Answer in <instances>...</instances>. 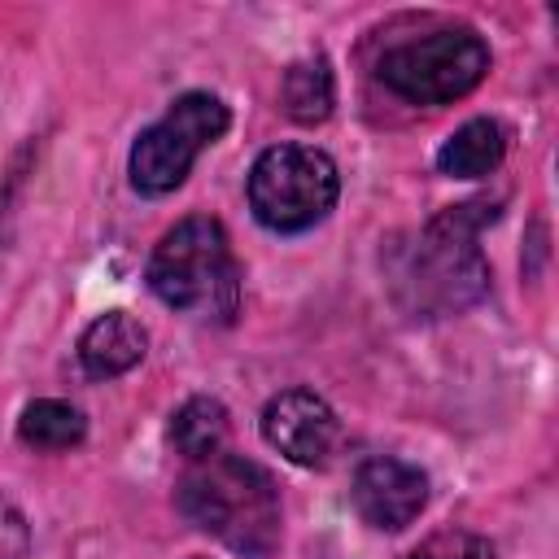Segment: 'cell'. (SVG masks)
I'll return each instance as SVG.
<instances>
[{"label":"cell","instance_id":"6da1fadb","mask_svg":"<svg viewBox=\"0 0 559 559\" xmlns=\"http://www.w3.org/2000/svg\"><path fill=\"white\" fill-rule=\"evenodd\" d=\"M498 210L489 201H467V205H450L445 214H437L411 245L393 249V271L389 284L397 293V301L419 314V319H437V314H454L463 306H472L485 284H489V266L480 258V227L493 218Z\"/></svg>","mask_w":559,"mask_h":559},{"label":"cell","instance_id":"7a4b0ae2","mask_svg":"<svg viewBox=\"0 0 559 559\" xmlns=\"http://www.w3.org/2000/svg\"><path fill=\"white\" fill-rule=\"evenodd\" d=\"M175 502L188 524H197L240 559H271L280 546V489L271 472L245 454L218 450L188 463Z\"/></svg>","mask_w":559,"mask_h":559},{"label":"cell","instance_id":"3957f363","mask_svg":"<svg viewBox=\"0 0 559 559\" xmlns=\"http://www.w3.org/2000/svg\"><path fill=\"white\" fill-rule=\"evenodd\" d=\"M148 288L170 310L227 323L240 306V266L223 223L210 214L175 223L148 258Z\"/></svg>","mask_w":559,"mask_h":559},{"label":"cell","instance_id":"277c9868","mask_svg":"<svg viewBox=\"0 0 559 559\" xmlns=\"http://www.w3.org/2000/svg\"><path fill=\"white\" fill-rule=\"evenodd\" d=\"M336 197V162L314 144H271L249 170V210L266 231L280 236H297L323 223Z\"/></svg>","mask_w":559,"mask_h":559},{"label":"cell","instance_id":"5b68a950","mask_svg":"<svg viewBox=\"0 0 559 559\" xmlns=\"http://www.w3.org/2000/svg\"><path fill=\"white\" fill-rule=\"evenodd\" d=\"M489 74V44L472 26H441L419 39L393 44L376 79L406 105H454Z\"/></svg>","mask_w":559,"mask_h":559},{"label":"cell","instance_id":"8992f818","mask_svg":"<svg viewBox=\"0 0 559 559\" xmlns=\"http://www.w3.org/2000/svg\"><path fill=\"white\" fill-rule=\"evenodd\" d=\"M227 127H231V114L214 92H183L179 100L166 105V114L153 127L135 135L131 162H127L131 188L144 197L175 192L188 179L201 148H210Z\"/></svg>","mask_w":559,"mask_h":559},{"label":"cell","instance_id":"52a82bcc","mask_svg":"<svg viewBox=\"0 0 559 559\" xmlns=\"http://www.w3.org/2000/svg\"><path fill=\"white\" fill-rule=\"evenodd\" d=\"M262 437L297 467H323L336 450L341 419L314 389H284L262 411Z\"/></svg>","mask_w":559,"mask_h":559},{"label":"cell","instance_id":"ba28073f","mask_svg":"<svg viewBox=\"0 0 559 559\" xmlns=\"http://www.w3.org/2000/svg\"><path fill=\"white\" fill-rule=\"evenodd\" d=\"M354 511L380 528V533H397L406 524H415V515L428 507V476L393 454H376L362 459L354 472Z\"/></svg>","mask_w":559,"mask_h":559},{"label":"cell","instance_id":"9c48e42d","mask_svg":"<svg viewBox=\"0 0 559 559\" xmlns=\"http://www.w3.org/2000/svg\"><path fill=\"white\" fill-rule=\"evenodd\" d=\"M144 349L148 332L140 328V319H131L127 310H105L79 336V367L87 380H114L131 371L144 358Z\"/></svg>","mask_w":559,"mask_h":559},{"label":"cell","instance_id":"30bf717a","mask_svg":"<svg viewBox=\"0 0 559 559\" xmlns=\"http://www.w3.org/2000/svg\"><path fill=\"white\" fill-rule=\"evenodd\" d=\"M507 157V131L498 118H472L437 148V170L450 179H480Z\"/></svg>","mask_w":559,"mask_h":559},{"label":"cell","instance_id":"8fae6325","mask_svg":"<svg viewBox=\"0 0 559 559\" xmlns=\"http://www.w3.org/2000/svg\"><path fill=\"white\" fill-rule=\"evenodd\" d=\"M227 432H231V424H227V406L218 397H188L170 415V445L188 463L227 450Z\"/></svg>","mask_w":559,"mask_h":559},{"label":"cell","instance_id":"7c38bea8","mask_svg":"<svg viewBox=\"0 0 559 559\" xmlns=\"http://www.w3.org/2000/svg\"><path fill=\"white\" fill-rule=\"evenodd\" d=\"M17 437L22 445L31 450H44V454H57V450H74L83 437H87V419L74 402H61V397H39L22 411L17 419Z\"/></svg>","mask_w":559,"mask_h":559},{"label":"cell","instance_id":"4fadbf2b","mask_svg":"<svg viewBox=\"0 0 559 559\" xmlns=\"http://www.w3.org/2000/svg\"><path fill=\"white\" fill-rule=\"evenodd\" d=\"M280 100H284V114L288 118H297V122H323L332 114V100H336L328 57H301V61H293L284 70Z\"/></svg>","mask_w":559,"mask_h":559},{"label":"cell","instance_id":"5bb4252c","mask_svg":"<svg viewBox=\"0 0 559 559\" xmlns=\"http://www.w3.org/2000/svg\"><path fill=\"white\" fill-rule=\"evenodd\" d=\"M406 559H493V546L480 537V533H463V528H454V533H437V537H428L419 550H411Z\"/></svg>","mask_w":559,"mask_h":559},{"label":"cell","instance_id":"9a60e30c","mask_svg":"<svg viewBox=\"0 0 559 559\" xmlns=\"http://www.w3.org/2000/svg\"><path fill=\"white\" fill-rule=\"evenodd\" d=\"M26 555V524L22 515L0 498V559H22Z\"/></svg>","mask_w":559,"mask_h":559},{"label":"cell","instance_id":"2e32d148","mask_svg":"<svg viewBox=\"0 0 559 559\" xmlns=\"http://www.w3.org/2000/svg\"><path fill=\"white\" fill-rule=\"evenodd\" d=\"M0 218H4V205H0Z\"/></svg>","mask_w":559,"mask_h":559}]
</instances>
